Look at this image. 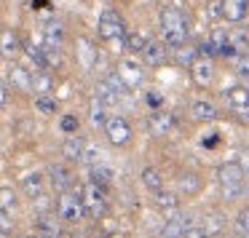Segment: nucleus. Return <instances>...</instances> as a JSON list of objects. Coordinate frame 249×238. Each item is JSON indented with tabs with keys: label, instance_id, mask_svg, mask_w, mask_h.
<instances>
[{
	"label": "nucleus",
	"instance_id": "5701e85b",
	"mask_svg": "<svg viewBox=\"0 0 249 238\" xmlns=\"http://www.w3.org/2000/svg\"><path fill=\"white\" fill-rule=\"evenodd\" d=\"M228 54L231 56L249 54V33L244 27H236L228 33Z\"/></svg>",
	"mask_w": 249,
	"mask_h": 238
},
{
	"label": "nucleus",
	"instance_id": "4468645a",
	"mask_svg": "<svg viewBox=\"0 0 249 238\" xmlns=\"http://www.w3.org/2000/svg\"><path fill=\"white\" fill-rule=\"evenodd\" d=\"M222 6V22L241 27L249 17V0H220Z\"/></svg>",
	"mask_w": 249,
	"mask_h": 238
},
{
	"label": "nucleus",
	"instance_id": "39448f33",
	"mask_svg": "<svg viewBox=\"0 0 249 238\" xmlns=\"http://www.w3.org/2000/svg\"><path fill=\"white\" fill-rule=\"evenodd\" d=\"M105 136L113 147H126L131 139H134V129H131V120L124 118V115H110L107 123L102 126Z\"/></svg>",
	"mask_w": 249,
	"mask_h": 238
},
{
	"label": "nucleus",
	"instance_id": "c9c22d12",
	"mask_svg": "<svg viewBox=\"0 0 249 238\" xmlns=\"http://www.w3.org/2000/svg\"><path fill=\"white\" fill-rule=\"evenodd\" d=\"M145 43H147V38L142 33H126V38H124V43H121V46H124L131 56H137V54H142Z\"/></svg>",
	"mask_w": 249,
	"mask_h": 238
},
{
	"label": "nucleus",
	"instance_id": "a211bd4d",
	"mask_svg": "<svg viewBox=\"0 0 249 238\" xmlns=\"http://www.w3.org/2000/svg\"><path fill=\"white\" fill-rule=\"evenodd\" d=\"M174 185H177V190H174L177 195H182V193L185 195H198L201 187H204V179L196 171H190V169H182V171L174 177Z\"/></svg>",
	"mask_w": 249,
	"mask_h": 238
},
{
	"label": "nucleus",
	"instance_id": "a19ab883",
	"mask_svg": "<svg viewBox=\"0 0 249 238\" xmlns=\"http://www.w3.org/2000/svg\"><path fill=\"white\" fill-rule=\"evenodd\" d=\"M0 233H6V236H14L17 233V220H14V214H8V211L0 209Z\"/></svg>",
	"mask_w": 249,
	"mask_h": 238
},
{
	"label": "nucleus",
	"instance_id": "ea45409f",
	"mask_svg": "<svg viewBox=\"0 0 249 238\" xmlns=\"http://www.w3.org/2000/svg\"><path fill=\"white\" fill-rule=\"evenodd\" d=\"M233 59H236V65H233V70H236V75L241 78L244 83H249V54L233 56Z\"/></svg>",
	"mask_w": 249,
	"mask_h": 238
},
{
	"label": "nucleus",
	"instance_id": "de8ad7c7",
	"mask_svg": "<svg viewBox=\"0 0 249 238\" xmlns=\"http://www.w3.org/2000/svg\"><path fill=\"white\" fill-rule=\"evenodd\" d=\"M0 238H14V236H6V233H0Z\"/></svg>",
	"mask_w": 249,
	"mask_h": 238
},
{
	"label": "nucleus",
	"instance_id": "7ed1b4c3",
	"mask_svg": "<svg viewBox=\"0 0 249 238\" xmlns=\"http://www.w3.org/2000/svg\"><path fill=\"white\" fill-rule=\"evenodd\" d=\"M81 190V201H83V211L86 217L91 220H105L110 214V201H107V190L99 187L94 182H86V185H78Z\"/></svg>",
	"mask_w": 249,
	"mask_h": 238
},
{
	"label": "nucleus",
	"instance_id": "412c9836",
	"mask_svg": "<svg viewBox=\"0 0 249 238\" xmlns=\"http://www.w3.org/2000/svg\"><path fill=\"white\" fill-rule=\"evenodd\" d=\"M19 54H22V35L17 30H0V56L17 59Z\"/></svg>",
	"mask_w": 249,
	"mask_h": 238
},
{
	"label": "nucleus",
	"instance_id": "2eb2a0df",
	"mask_svg": "<svg viewBox=\"0 0 249 238\" xmlns=\"http://www.w3.org/2000/svg\"><path fill=\"white\" fill-rule=\"evenodd\" d=\"M190 75H193V83L201 88L212 86L217 78V70H214V59H206V56H198V59L190 65Z\"/></svg>",
	"mask_w": 249,
	"mask_h": 238
},
{
	"label": "nucleus",
	"instance_id": "c03bdc74",
	"mask_svg": "<svg viewBox=\"0 0 249 238\" xmlns=\"http://www.w3.org/2000/svg\"><path fill=\"white\" fill-rule=\"evenodd\" d=\"M8 102H11V88H8L6 78H0V110H6Z\"/></svg>",
	"mask_w": 249,
	"mask_h": 238
},
{
	"label": "nucleus",
	"instance_id": "6ab92c4d",
	"mask_svg": "<svg viewBox=\"0 0 249 238\" xmlns=\"http://www.w3.org/2000/svg\"><path fill=\"white\" fill-rule=\"evenodd\" d=\"M147 126H150V134L156 136H166L169 131L177 129V118H174L169 110H156V113L147 118Z\"/></svg>",
	"mask_w": 249,
	"mask_h": 238
},
{
	"label": "nucleus",
	"instance_id": "1a4fd4ad",
	"mask_svg": "<svg viewBox=\"0 0 249 238\" xmlns=\"http://www.w3.org/2000/svg\"><path fill=\"white\" fill-rule=\"evenodd\" d=\"M115 72H118V78L124 81V86L129 88H140L142 83H145V65L142 62H137V59H121L118 62V67H115Z\"/></svg>",
	"mask_w": 249,
	"mask_h": 238
},
{
	"label": "nucleus",
	"instance_id": "79ce46f5",
	"mask_svg": "<svg viewBox=\"0 0 249 238\" xmlns=\"http://www.w3.org/2000/svg\"><path fill=\"white\" fill-rule=\"evenodd\" d=\"M206 19H209V22H220V19H222L220 0H209V6H206Z\"/></svg>",
	"mask_w": 249,
	"mask_h": 238
},
{
	"label": "nucleus",
	"instance_id": "aec40b11",
	"mask_svg": "<svg viewBox=\"0 0 249 238\" xmlns=\"http://www.w3.org/2000/svg\"><path fill=\"white\" fill-rule=\"evenodd\" d=\"M190 115H193L198 123H214V120L222 115V110L217 107L212 99H196V102L190 104Z\"/></svg>",
	"mask_w": 249,
	"mask_h": 238
},
{
	"label": "nucleus",
	"instance_id": "f257e3e1",
	"mask_svg": "<svg viewBox=\"0 0 249 238\" xmlns=\"http://www.w3.org/2000/svg\"><path fill=\"white\" fill-rule=\"evenodd\" d=\"M158 33L169 49H177V46L188 43L190 38V17L177 6L161 8L158 11Z\"/></svg>",
	"mask_w": 249,
	"mask_h": 238
},
{
	"label": "nucleus",
	"instance_id": "4be33fe9",
	"mask_svg": "<svg viewBox=\"0 0 249 238\" xmlns=\"http://www.w3.org/2000/svg\"><path fill=\"white\" fill-rule=\"evenodd\" d=\"M86 147L89 145H86V139H83L81 134H72V136H67V139L62 142V158H65L67 163H81Z\"/></svg>",
	"mask_w": 249,
	"mask_h": 238
},
{
	"label": "nucleus",
	"instance_id": "bb28decb",
	"mask_svg": "<svg viewBox=\"0 0 249 238\" xmlns=\"http://www.w3.org/2000/svg\"><path fill=\"white\" fill-rule=\"evenodd\" d=\"M56 86L54 81V72L51 70H35L33 72V91L35 94H51Z\"/></svg>",
	"mask_w": 249,
	"mask_h": 238
},
{
	"label": "nucleus",
	"instance_id": "b1692460",
	"mask_svg": "<svg viewBox=\"0 0 249 238\" xmlns=\"http://www.w3.org/2000/svg\"><path fill=\"white\" fill-rule=\"evenodd\" d=\"M217 179H220V185H233V182H244V171L241 166H238L236 161H225L217 166Z\"/></svg>",
	"mask_w": 249,
	"mask_h": 238
},
{
	"label": "nucleus",
	"instance_id": "a878e982",
	"mask_svg": "<svg viewBox=\"0 0 249 238\" xmlns=\"http://www.w3.org/2000/svg\"><path fill=\"white\" fill-rule=\"evenodd\" d=\"M153 201H156V206L163 211V214H172V211L179 209V195L174 193V190H156L153 193Z\"/></svg>",
	"mask_w": 249,
	"mask_h": 238
},
{
	"label": "nucleus",
	"instance_id": "72a5a7b5",
	"mask_svg": "<svg viewBox=\"0 0 249 238\" xmlns=\"http://www.w3.org/2000/svg\"><path fill=\"white\" fill-rule=\"evenodd\" d=\"M0 209L8 211V214H14L19 209V193L14 187H8V185L0 187Z\"/></svg>",
	"mask_w": 249,
	"mask_h": 238
},
{
	"label": "nucleus",
	"instance_id": "2f4dec72",
	"mask_svg": "<svg viewBox=\"0 0 249 238\" xmlns=\"http://www.w3.org/2000/svg\"><path fill=\"white\" fill-rule=\"evenodd\" d=\"M107 104L99 102L97 97L91 99V107H89V120H91V129H102L105 123H107Z\"/></svg>",
	"mask_w": 249,
	"mask_h": 238
},
{
	"label": "nucleus",
	"instance_id": "ddd939ff",
	"mask_svg": "<svg viewBox=\"0 0 249 238\" xmlns=\"http://www.w3.org/2000/svg\"><path fill=\"white\" fill-rule=\"evenodd\" d=\"M67 43V27L59 17H51L43 22V46L49 49H62Z\"/></svg>",
	"mask_w": 249,
	"mask_h": 238
},
{
	"label": "nucleus",
	"instance_id": "0eeeda50",
	"mask_svg": "<svg viewBox=\"0 0 249 238\" xmlns=\"http://www.w3.org/2000/svg\"><path fill=\"white\" fill-rule=\"evenodd\" d=\"M140 56H142V65L156 70V67H163V65L172 62V49H169L161 38H156V40H147Z\"/></svg>",
	"mask_w": 249,
	"mask_h": 238
},
{
	"label": "nucleus",
	"instance_id": "20e7f679",
	"mask_svg": "<svg viewBox=\"0 0 249 238\" xmlns=\"http://www.w3.org/2000/svg\"><path fill=\"white\" fill-rule=\"evenodd\" d=\"M97 33L105 43H124L126 38V19L124 14H118L115 8H105L99 14V22H97Z\"/></svg>",
	"mask_w": 249,
	"mask_h": 238
},
{
	"label": "nucleus",
	"instance_id": "6e6552de",
	"mask_svg": "<svg viewBox=\"0 0 249 238\" xmlns=\"http://www.w3.org/2000/svg\"><path fill=\"white\" fill-rule=\"evenodd\" d=\"M46 179H49V187L54 193H65V190H72L75 187V174L67 163H51L46 169Z\"/></svg>",
	"mask_w": 249,
	"mask_h": 238
},
{
	"label": "nucleus",
	"instance_id": "f03ea898",
	"mask_svg": "<svg viewBox=\"0 0 249 238\" xmlns=\"http://www.w3.org/2000/svg\"><path fill=\"white\" fill-rule=\"evenodd\" d=\"M54 214L59 217L62 225H78V222L86 217L83 211V201H81V190L78 185L72 190H65V193H56V204H54Z\"/></svg>",
	"mask_w": 249,
	"mask_h": 238
},
{
	"label": "nucleus",
	"instance_id": "09e8293b",
	"mask_svg": "<svg viewBox=\"0 0 249 238\" xmlns=\"http://www.w3.org/2000/svg\"><path fill=\"white\" fill-rule=\"evenodd\" d=\"M0 65H3V56H0Z\"/></svg>",
	"mask_w": 249,
	"mask_h": 238
},
{
	"label": "nucleus",
	"instance_id": "8fccbe9b",
	"mask_svg": "<svg viewBox=\"0 0 249 238\" xmlns=\"http://www.w3.org/2000/svg\"><path fill=\"white\" fill-rule=\"evenodd\" d=\"M107 3H115V0H107Z\"/></svg>",
	"mask_w": 249,
	"mask_h": 238
},
{
	"label": "nucleus",
	"instance_id": "4c0bfd02",
	"mask_svg": "<svg viewBox=\"0 0 249 238\" xmlns=\"http://www.w3.org/2000/svg\"><path fill=\"white\" fill-rule=\"evenodd\" d=\"M78 129H81V118H78V115L67 113V115H62V118H59V131H62L65 136L78 134Z\"/></svg>",
	"mask_w": 249,
	"mask_h": 238
},
{
	"label": "nucleus",
	"instance_id": "37998d69",
	"mask_svg": "<svg viewBox=\"0 0 249 238\" xmlns=\"http://www.w3.org/2000/svg\"><path fill=\"white\" fill-rule=\"evenodd\" d=\"M179 238H206V233H204V227H201L198 222H190V225L182 230Z\"/></svg>",
	"mask_w": 249,
	"mask_h": 238
},
{
	"label": "nucleus",
	"instance_id": "58836bf2",
	"mask_svg": "<svg viewBox=\"0 0 249 238\" xmlns=\"http://www.w3.org/2000/svg\"><path fill=\"white\" fill-rule=\"evenodd\" d=\"M233 230H236V238L238 236H249V206H244V209L236 214V220H233Z\"/></svg>",
	"mask_w": 249,
	"mask_h": 238
},
{
	"label": "nucleus",
	"instance_id": "473e14b6",
	"mask_svg": "<svg viewBox=\"0 0 249 238\" xmlns=\"http://www.w3.org/2000/svg\"><path fill=\"white\" fill-rule=\"evenodd\" d=\"M94 97H97L99 102H105L107 107H110V104H118V102H121V94L115 91V88L110 86L107 81H105V78H102V81H97V88H94Z\"/></svg>",
	"mask_w": 249,
	"mask_h": 238
},
{
	"label": "nucleus",
	"instance_id": "49530a36",
	"mask_svg": "<svg viewBox=\"0 0 249 238\" xmlns=\"http://www.w3.org/2000/svg\"><path fill=\"white\" fill-rule=\"evenodd\" d=\"M17 238H38L35 233H24V236H17Z\"/></svg>",
	"mask_w": 249,
	"mask_h": 238
},
{
	"label": "nucleus",
	"instance_id": "a18cd8bd",
	"mask_svg": "<svg viewBox=\"0 0 249 238\" xmlns=\"http://www.w3.org/2000/svg\"><path fill=\"white\" fill-rule=\"evenodd\" d=\"M238 166H241V171H244V177H249V147H247V150H241V153H238Z\"/></svg>",
	"mask_w": 249,
	"mask_h": 238
},
{
	"label": "nucleus",
	"instance_id": "cd10ccee",
	"mask_svg": "<svg viewBox=\"0 0 249 238\" xmlns=\"http://www.w3.org/2000/svg\"><path fill=\"white\" fill-rule=\"evenodd\" d=\"M113 177H115L113 169H110V166H102V163H94V166L89 169V182L99 185V187H105V190L113 185Z\"/></svg>",
	"mask_w": 249,
	"mask_h": 238
},
{
	"label": "nucleus",
	"instance_id": "393cba45",
	"mask_svg": "<svg viewBox=\"0 0 249 238\" xmlns=\"http://www.w3.org/2000/svg\"><path fill=\"white\" fill-rule=\"evenodd\" d=\"M22 54L30 59L35 70H46V51L43 43H33V40H22Z\"/></svg>",
	"mask_w": 249,
	"mask_h": 238
},
{
	"label": "nucleus",
	"instance_id": "7c9ffc66",
	"mask_svg": "<svg viewBox=\"0 0 249 238\" xmlns=\"http://www.w3.org/2000/svg\"><path fill=\"white\" fill-rule=\"evenodd\" d=\"M201 227H204L206 238H217L222 230H225V220H222L220 211H209V214H204V222H201Z\"/></svg>",
	"mask_w": 249,
	"mask_h": 238
},
{
	"label": "nucleus",
	"instance_id": "f704fd0d",
	"mask_svg": "<svg viewBox=\"0 0 249 238\" xmlns=\"http://www.w3.org/2000/svg\"><path fill=\"white\" fill-rule=\"evenodd\" d=\"M35 110H38L40 115H56L59 113V102H56L51 94H38V97H35Z\"/></svg>",
	"mask_w": 249,
	"mask_h": 238
},
{
	"label": "nucleus",
	"instance_id": "e433bc0d",
	"mask_svg": "<svg viewBox=\"0 0 249 238\" xmlns=\"http://www.w3.org/2000/svg\"><path fill=\"white\" fill-rule=\"evenodd\" d=\"M222 190V201H241L247 195V182H233V185H220Z\"/></svg>",
	"mask_w": 249,
	"mask_h": 238
},
{
	"label": "nucleus",
	"instance_id": "f3484780",
	"mask_svg": "<svg viewBox=\"0 0 249 238\" xmlns=\"http://www.w3.org/2000/svg\"><path fill=\"white\" fill-rule=\"evenodd\" d=\"M6 83H8V88H14L19 94H30L33 91V72L24 65H11L8 67V75H6Z\"/></svg>",
	"mask_w": 249,
	"mask_h": 238
},
{
	"label": "nucleus",
	"instance_id": "c85d7f7f",
	"mask_svg": "<svg viewBox=\"0 0 249 238\" xmlns=\"http://www.w3.org/2000/svg\"><path fill=\"white\" fill-rule=\"evenodd\" d=\"M198 59V46H193V43H182V46H177V49H172V62H177V65H193V62Z\"/></svg>",
	"mask_w": 249,
	"mask_h": 238
},
{
	"label": "nucleus",
	"instance_id": "9d476101",
	"mask_svg": "<svg viewBox=\"0 0 249 238\" xmlns=\"http://www.w3.org/2000/svg\"><path fill=\"white\" fill-rule=\"evenodd\" d=\"M33 233H35L38 238H59L62 233H65V225L59 222V217H56V214L43 211V214H35Z\"/></svg>",
	"mask_w": 249,
	"mask_h": 238
},
{
	"label": "nucleus",
	"instance_id": "423d86ee",
	"mask_svg": "<svg viewBox=\"0 0 249 238\" xmlns=\"http://www.w3.org/2000/svg\"><path fill=\"white\" fill-rule=\"evenodd\" d=\"M225 107L236 115L238 120H249V88L247 86H231L222 91Z\"/></svg>",
	"mask_w": 249,
	"mask_h": 238
},
{
	"label": "nucleus",
	"instance_id": "9b49d317",
	"mask_svg": "<svg viewBox=\"0 0 249 238\" xmlns=\"http://www.w3.org/2000/svg\"><path fill=\"white\" fill-rule=\"evenodd\" d=\"M19 190H22L30 201L46 195V193H49V179H46V171H27L22 179H19Z\"/></svg>",
	"mask_w": 249,
	"mask_h": 238
},
{
	"label": "nucleus",
	"instance_id": "3c124183",
	"mask_svg": "<svg viewBox=\"0 0 249 238\" xmlns=\"http://www.w3.org/2000/svg\"><path fill=\"white\" fill-rule=\"evenodd\" d=\"M0 30H3V22H0Z\"/></svg>",
	"mask_w": 249,
	"mask_h": 238
},
{
	"label": "nucleus",
	"instance_id": "dca6fc26",
	"mask_svg": "<svg viewBox=\"0 0 249 238\" xmlns=\"http://www.w3.org/2000/svg\"><path fill=\"white\" fill-rule=\"evenodd\" d=\"M190 222H196L193 214H190V211H179L177 209V211L169 214V220L163 222V227H161L158 236H161V238H179V236H182V230L190 225Z\"/></svg>",
	"mask_w": 249,
	"mask_h": 238
},
{
	"label": "nucleus",
	"instance_id": "f8f14e48",
	"mask_svg": "<svg viewBox=\"0 0 249 238\" xmlns=\"http://www.w3.org/2000/svg\"><path fill=\"white\" fill-rule=\"evenodd\" d=\"M75 59L83 72H91L99 62V49L91 38H78L75 40Z\"/></svg>",
	"mask_w": 249,
	"mask_h": 238
},
{
	"label": "nucleus",
	"instance_id": "c756f323",
	"mask_svg": "<svg viewBox=\"0 0 249 238\" xmlns=\"http://www.w3.org/2000/svg\"><path fill=\"white\" fill-rule=\"evenodd\" d=\"M142 185H145V190H150V193H156V190L163 187V171L158 166H145L140 174Z\"/></svg>",
	"mask_w": 249,
	"mask_h": 238
}]
</instances>
